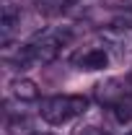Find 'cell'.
<instances>
[{
	"mask_svg": "<svg viewBox=\"0 0 132 135\" xmlns=\"http://www.w3.org/2000/svg\"><path fill=\"white\" fill-rule=\"evenodd\" d=\"M75 62L83 70H104V68L109 65V52L104 50V47H91V50L83 52Z\"/></svg>",
	"mask_w": 132,
	"mask_h": 135,
	"instance_id": "3957f363",
	"label": "cell"
},
{
	"mask_svg": "<svg viewBox=\"0 0 132 135\" xmlns=\"http://www.w3.org/2000/svg\"><path fill=\"white\" fill-rule=\"evenodd\" d=\"M36 3H39V8H44V11H62L67 0H36Z\"/></svg>",
	"mask_w": 132,
	"mask_h": 135,
	"instance_id": "52a82bcc",
	"label": "cell"
},
{
	"mask_svg": "<svg viewBox=\"0 0 132 135\" xmlns=\"http://www.w3.org/2000/svg\"><path fill=\"white\" fill-rule=\"evenodd\" d=\"M8 135H31V122L23 117V114H8Z\"/></svg>",
	"mask_w": 132,
	"mask_h": 135,
	"instance_id": "5b68a950",
	"label": "cell"
},
{
	"mask_svg": "<svg viewBox=\"0 0 132 135\" xmlns=\"http://www.w3.org/2000/svg\"><path fill=\"white\" fill-rule=\"evenodd\" d=\"M8 91H11V99H18L21 104H23V101H36V99H39V88H36V83L29 81V78H21V75L11 81Z\"/></svg>",
	"mask_w": 132,
	"mask_h": 135,
	"instance_id": "277c9868",
	"label": "cell"
},
{
	"mask_svg": "<svg viewBox=\"0 0 132 135\" xmlns=\"http://www.w3.org/2000/svg\"><path fill=\"white\" fill-rule=\"evenodd\" d=\"M127 135H132V130H130V133H127Z\"/></svg>",
	"mask_w": 132,
	"mask_h": 135,
	"instance_id": "9c48e42d",
	"label": "cell"
},
{
	"mask_svg": "<svg viewBox=\"0 0 132 135\" xmlns=\"http://www.w3.org/2000/svg\"><path fill=\"white\" fill-rule=\"evenodd\" d=\"M88 112V99L78 94H60L39 101V117L49 125H65Z\"/></svg>",
	"mask_w": 132,
	"mask_h": 135,
	"instance_id": "6da1fadb",
	"label": "cell"
},
{
	"mask_svg": "<svg viewBox=\"0 0 132 135\" xmlns=\"http://www.w3.org/2000/svg\"><path fill=\"white\" fill-rule=\"evenodd\" d=\"M127 96H130V91H127L124 81H119V78H109V81L96 86V99L104 107H116L119 101L127 99Z\"/></svg>",
	"mask_w": 132,
	"mask_h": 135,
	"instance_id": "7a4b0ae2",
	"label": "cell"
},
{
	"mask_svg": "<svg viewBox=\"0 0 132 135\" xmlns=\"http://www.w3.org/2000/svg\"><path fill=\"white\" fill-rule=\"evenodd\" d=\"M75 135H109V133L99 130L96 125H83V127H78V130H75Z\"/></svg>",
	"mask_w": 132,
	"mask_h": 135,
	"instance_id": "ba28073f",
	"label": "cell"
},
{
	"mask_svg": "<svg viewBox=\"0 0 132 135\" xmlns=\"http://www.w3.org/2000/svg\"><path fill=\"white\" fill-rule=\"evenodd\" d=\"M114 109V117L116 122H122V125H127V122H132V96H127V99H122L116 107H111Z\"/></svg>",
	"mask_w": 132,
	"mask_h": 135,
	"instance_id": "8992f818",
	"label": "cell"
}]
</instances>
